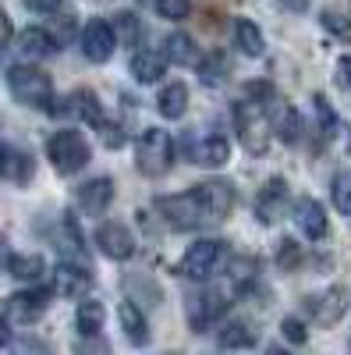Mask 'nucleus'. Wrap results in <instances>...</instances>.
<instances>
[{"mask_svg": "<svg viewBox=\"0 0 351 355\" xmlns=\"http://www.w3.org/2000/svg\"><path fill=\"white\" fill-rule=\"evenodd\" d=\"M199 82L206 89H217V85L227 82V57L220 50H213L206 61H199Z\"/></svg>", "mask_w": 351, "mask_h": 355, "instance_id": "obj_29", "label": "nucleus"}, {"mask_svg": "<svg viewBox=\"0 0 351 355\" xmlns=\"http://www.w3.org/2000/svg\"><path fill=\"white\" fill-rule=\"evenodd\" d=\"M96 132H100V139H103V142L110 146V150H117V146L125 142V135H121V125H114V121H103V125H100Z\"/></svg>", "mask_w": 351, "mask_h": 355, "instance_id": "obj_38", "label": "nucleus"}, {"mask_svg": "<svg viewBox=\"0 0 351 355\" xmlns=\"http://www.w3.org/2000/svg\"><path fill=\"white\" fill-rule=\"evenodd\" d=\"M156 110H160V117H167V121L185 117V110H188V85L185 82H167L160 89V96H156Z\"/></svg>", "mask_w": 351, "mask_h": 355, "instance_id": "obj_20", "label": "nucleus"}, {"mask_svg": "<svg viewBox=\"0 0 351 355\" xmlns=\"http://www.w3.org/2000/svg\"><path fill=\"white\" fill-rule=\"evenodd\" d=\"M46 157H50L57 174H78L89 164V142H85V135L75 132V128L53 132L50 142H46Z\"/></svg>", "mask_w": 351, "mask_h": 355, "instance_id": "obj_4", "label": "nucleus"}, {"mask_svg": "<svg viewBox=\"0 0 351 355\" xmlns=\"http://www.w3.org/2000/svg\"><path fill=\"white\" fill-rule=\"evenodd\" d=\"M135 164L145 178H160L174 164V139L163 128H142L135 139Z\"/></svg>", "mask_w": 351, "mask_h": 355, "instance_id": "obj_3", "label": "nucleus"}, {"mask_svg": "<svg viewBox=\"0 0 351 355\" xmlns=\"http://www.w3.org/2000/svg\"><path fill=\"white\" fill-rule=\"evenodd\" d=\"M128 68H132L135 82L153 85V82H160L167 75V57H163V50H135Z\"/></svg>", "mask_w": 351, "mask_h": 355, "instance_id": "obj_19", "label": "nucleus"}, {"mask_svg": "<svg viewBox=\"0 0 351 355\" xmlns=\"http://www.w3.org/2000/svg\"><path fill=\"white\" fill-rule=\"evenodd\" d=\"M163 57H167V64L188 68V64L199 61V46H195V40H192L188 33H170V36L163 40Z\"/></svg>", "mask_w": 351, "mask_h": 355, "instance_id": "obj_22", "label": "nucleus"}, {"mask_svg": "<svg viewBox=\"0 0 351 355\" xmlns=\"http://www.w3.org/2000/svg\"><path fill=\"white\" fill-rule=\"evenodd\" d=\"M284 206H287V182L284 178H270L262 192L255 196V217L259 224H277L284 217Z\"/></svg>", "mask_w": 351, "mask_h": 355, "instance_id": "obj_14", "label": "nucleus"}, {"mask_svg": "<svg viewBox=\"0 0 351 355\" xmlns=\"http://www.w3.org/2000/svg\"><path fill=\"white\" fill-rule=\"evenodd\" d=\"M93 284V274H89V266H75V263H57L53 266V291L57 295H64V299H82L85 291H89Z\"/></svg>", "mask_w": 351, "mask_h": 355, "instance_id": "obj_15", "label": "nucleus"}, {"mask_svg": "<svg viewBox=\"0 0 351 355\" xmlns=\"http://www.w3.org/2000/svg\"><path fill=\"white\" fill-rule=\"evenodd\" d=\"M114 33H117V40H125V43H135V40L142 36L138 15H132V11H121V15H117V21H114Z\"/></svg>", "mask_w": 351, "mask_h": 355, "instance_id": "obj_32", "label": "nucleus"}, {"mask_svg": "<svg viewBox=\"0 0 351 355\" xmlns=\"http://www.w3.org/2000/svg\"><path fill=\"white\" fill-rule=\"evenodd\" d=\"M330 196H334V206H337V210L351 217V171L334 174V182H330Z\"/></svg>", "mask_w": 351, "mask_h": 355, "instance_id": "obj_30", "label": "nucleus"}, {"mask_svg": "<svg viewBox=\"0 0 351 355\" xmlns=\"http://www.w3.org/2000/svg\"><path fill=\"white\" fill-rule=\"evenodd\" d=\"M323 28H330V33H341V36H351V21L344 18V15H337V11H323Z\"/></svg>", "mask_w": 351, "mask_h": 355, "instance_id": "obj_37", "label": "nucleus"}, {"mask_svg": "<svg viewBox=\"0 0 351 355\" xmlns=\"http://www.w3.org/2000/svg\"><path fill=\"white\" fill-rule=\"evenodd\" d=\"M110 202H114V178H89L82 189H78V206H82V214H89V217H103L110 210Z\"/></svg>", "mask_w": 351, "mask_h": 355, "instance_id": "obj_16", "label": "nucleus"}, {"mask_svg": "<svg viewBox=\"0 0 351 355\" xmlns=\"http://www.w3.org/2000/svg\"><path fill=\"white\" fill-rule=\"evenodd\" d=\"M188 11H192L188 0H156V15L167 21H181V18H188Z\"/></svg>", "mask_w": 351, "mask_h": 355, "instance_id": "obj_35", "label": "nucleus"}, {"mask_svg": "<svg viewBox=\"0 0 351 355\" xmlns=\"http://www.w3.org/2000/svg\"><path fill=\"white\" fill-rule=\"evenodd\" d=\"M295 224H298V231L305 234L309 242H323L327 231H330V220H327L323 202L312 199V196H302V199L295 202Z\"/></svg>", "mask_w": 351, "mask_h": 355, "instance_id": "obj_13", "label": "nucleus"}, {"mask_svg": "<svg viewBox=\"0 0 351 355\" xmlns=\"http://www.w3.org/2000/svg\"><path fill=\"white\" fill-rule=\"evenodd\" d=\"M68 103H71V114H78L85 125L100 128V125L107 121V114H103V107H100V100H96L93 89H78V93L68 96Z\"/></svg>", "mask_w": 351, "mask_h": 355, "instance_id": "obj_23", "label": "nucleus"}, {"mask_svg": "<svg viewBox=\"0 0 351 355\" xmlns=\"http://www.w3.org/2000/svg\"><path fill=\"white\" fill-rule=\"evenodd\" d=\"M270 125H273V132H277V139H280L284 146H295V142L302 139V114H298L295 107H280L277 117L270 114Z\"/></svg>", "mask_w": 351, "mask_h": 355, "instance_id": "obj_25", "label": "nucleus"}, {"mask_svg": "<svg viewBox=\"0 0 351 355\" xmlns=\"http://www.w3.org/2000/svg\"><path fill=\"white\" fill-rule=\"evenodd\" d=\"M8 274H11L15 281L36 284V281L46 274V263H43V256H36V252H15V256L8 259Z\"/></svg>", "mask_w": 351, "mask_h": 355, "instance_id": "obj_24", "label": "nucleus"}, {"mask_svg": "<svg viewBox=\"0 0 351 355\" xmlns=\"http://www.w3.org/2000/svg\"><path fill=\"white\" fill-rule=\"evenodd\" d=\"M18 53L25 61H46V57L57 53V40L46 33V28H21L18 33Z\"/></svg>", "mask_w": 351, "mask_h": 355, "instance_id": "obj_18", "label": "nucleus"}, {"mask_svg": "<svg viewBox=\"0 0 351 355\" xmlns=\"http://www.w3.org/2000/svg\"><path fill=\"white\" fill-rule=\"evenodd\" d=\"M121 327H125V334H128L132 345H150V323H145L142 309L132 299L121 302Z\"/></svg>", "mask_w": 351, "mask_h": 355, "instance_id": "obj_26", "label": "nucleus"}, {"mask_svg": "<svg viewBox=\"0 0 351 355\" xmlns=\"http://www.w3.org/2000/svg\"><path fill=\"white\" fill-rule=\"evenodd\" d=\"M21 4L28 11H36V15H53V11H61V0H21Z\"/></svg>", "mask_w": 351, "mask_h": 355, "instance_id": "obj_39", "label": "nucleus"}, {"mask_svg": "<svg viewBox=\"0 0 351 355\" xmlns=\"http://www.w3.org/2000/svg\"><path fill=\"white\" fill-rule=\"evenodd\" d=\"M8 164H11V150L4 146V139H0V178L8 174Z\"/></svg>", "mask_w": 351, "mask_h": 355, "instance_id": "obj_44", "label": "nucleus"}, {"mask_svg": "<svg viewBox=\"0 0 351 355\" xmlns=\"http://www.w3.org/2000/svg\"><path fill=\"white\" fill-rule=\"evenodd\" d=\"M217 341H220V348H255V331L245 320H231Z\"/></svg>", "mask_w": 351, "mask_h": 355, "instance_id": "obj_28", "label": "nucleus"}, {"mask_svg": "<svg viewBox=\"0 0 351 355\" xmlns=\"http://www.w3.org/2000/svg\"><path fill=\"white\" fill-rule=\"evenodd\" d=\"M199 210L206 214V220H224L234 210V185L224 182V178H210V182H199L192 189Z\"/></svg>", "mask_w": 351, "mask_h": 355, "instance_id": "obj_8", "label": "nucleus"}, {"mask_svg": "<svg viewBox=\"0 0 351 355\" xmlns=\"http://www.w3.org/2000/svg\"><path fill=\"white\" fill-rule=\"evenodd\" d=\"M277 4H280L287 15H302V11L309 8V0H277Z\"/></svg>", "mask_w": 351, "mask_h": 355, "instance_id": "obj_42", "label": "nucleus"}, {"mask_svg": "<svg viewBox=\"0 0 351 355\" xmlns=\"http://www.w3.org/2000/svg\"><path fill=\"white\" fill-rule=\"evenodd\" d=\"M181 153L199 167H224L231 160V142L220 132H185Z\"/></svg>", "mask_w": 351, "mask_h": 355, "instance_id": "obj_5", "label": "nucleus"}, {"mask_svg": "<svg viewBox=\"0 0 351 355\" xmlns=\"http://www.w3.org/2000/svg\"><path fill=\"white\" fill-rule=\"evenodd\" d=\"M234 128H238V139H242L245 150L252 157H262L270 146V135H273L270 107H259V103L242 96V103H234Z\"/></svg>", "mask_w": 351, "mask_h": 355, "instance_id": "obj_1", "label": "nucleus"}, {"mask_svg": "<svg viewBox=\"0 0 351 355\" xmlns=\"http://www.w3.org/2000/svg\"><path fill=\"white\" fill-rule=\"evenodd\" d=\"M302 309L316 320V323H337L341 316H344V309H348V288H327V291H316V295H305V302H302Z\"/></svg>", "mask_w": 351, "mask_h": 355, "instance_id": "obj_11", "label": "nucleus"}, {"mask_svg": "<svg viewBox=\"0 0 351 355\" xmlns=\"http://www.w3.org/2000/svg\"><path fill=\"white\" fill-rule=\"evenodd\" d=\"M234 46H238L245 57H262V33H259V25L249 21V18H238L234 21Z\"/></svg>", "mask_w": 351, "mask_h": 355, "instance_id": "obj_27", "label": "nucleus"}, {"mask_svg": "<svg viewBox=\"0 0 351 355\" xmlns=\"http://www.w3.org/2000/svg\"><path fill=\"white\" fill-rule=\"evenodd\" d=\"M316 114H319V125H323V135H334L337 128V114L330 110V103L323 96H316Z\"/></svg>", "mask_w": 351, "mask_h": 355, "instance_id": "obj_36", "label": "nucleus"}, {"mask_svg": "<svg viewBox=\"0 0 351 355\" xmlns=\"http://www.w3.org/2000/svg\"><path fill=\"white\" fill-rule=\"evenodd\" d=\"M50 306V291L46 288H28V291H18L8 299V313L18 320V323H36Z\"/></svg>", "mask_w": 351, "mask_h": 355, "instance_id": "obj_17", "label": "nucleus"}, {"mask_svg": "<svg viewBox=\"0 0 351 355\" xmlns=\"http://www.w3.org/2000/svg\"><path fill=\"white\" fill-rule=\"evenodd\" d=\"M96 249H100L107 259L125 263V259H132V256H135V234H132L125 224L107 220V224H100V227H96Z\"/></svg>", "mask_w": 351, "mask_h": 355, "instance_id": "obj_12", "label": "nucleus"}, {"mask_svg": "<svg viewBox=\"0 0 351 355\" xmlns=\"http://www.w3.org/2000/svg\"><path fill=\"white\" fill-rule=\"evenodd\" d=\"M156 210L160 217L174 227V231H195L206 224V214L199 210V202L192 192H181V196H160L156 199Z\"/></svg>", "mask_w": 351, "mask_h": 355, "instance_id": "obj_7", "label": "nucleus"}, {"mask_svg": "<svg viewBox=\"0 0 351 355\" xmlns=\"http://www.w3.org/2000/svg\"><path fill=\"white\" fill-rule=\"evenodd\" d=\"M337 78H341V85L351 89V53H344L341 61H337Z\"/></svg>", "mask_w": 351, "mask_h": 355, "instance_id": "obj_41", "label": "nucleus"}, {"mask_svg": "<svg viewBox=\"0 0 351 355\" xmlns=\"http://www.w3.org/2000/svg\"><path fill=\"white\" fill-rule=\"evenodd\" d=\"M103 323H107L103 302L85 299V295H82V302H78V309H75V327H78V334H82V338H96V334H103Z\"/></svg>", "mask_w": 351, "mask_h": 355, "instance_id": "obj_21", "label": "nucleus"}, {"mask_svg": "<svg viewBox=\"0 0 351 355\" xmlns=\"http://www.w3.org/2000/svg\"><path fill=\"white\" fill-rule=\"evenodd\" d=\"M245 100H252V103H259V107H270L273 110V103H277V89L270 85V82H249L245 85Z\"/></svg>", "mask_w": 351, "mask_h": 355, "instance_id": "obj_31", "label": "nucleus"}, {"mask_svg": "<svg viewBox=\"0 0 351 355\" xmlns=\"http://www.w3.org/2000/svg\"><path fill=\"white\" fill-rule=\"evenodd\" d=\"M8 345H11V320L0 316V348H8Z\"/></svg>", "mask_w": 351, "mask_h": 355, "instance_id": "obj_43", "label": "nucleus"}, {"mask_svg": "<svg viewBox=\"0 0 351 355\" xmlns=\"http://www.w3.org/2000/svg\"><path fill=\"white\" fill-rule=\"evenodd\" d=\"M224 252H227V242H220V239H199L181 256V274L188 281H210L217 274V266L224 263Z\"/></svg>", "mask_w": 351, "mask_h": 355, "instance_id": "obj_6", "label": "nucleus"}, {"mask_svg": "<svg viewBox=\"0 0 351 355\" xmlns=\"http://www.w3.org/2000/svg\"><path fill=\"white\" fill-rule=\"evenodd\" d=\"M280 334L287 345H305L309 341V331H305V320L302 316H284L280 320Z\"/></svg>", "mask_w": 351, "mask_h": 355, "instance_id": "obj_33", "label": "nucleus"}, {"mask_svg": "<svg viewBox=\"0 0 351 355\" xmlns=\"http://www.w3.org/2000/svg\"><path fill=\"white\" fill-rule=\"evenodd\" d=\"M117 50V33H114V25L96 18L82 28V53H85V61H93V64H107L110 57Z\"/></svg>", "mask_w": 351, "mask_h": 355, "instance_id": "obj_10", "label": "nucleus"}, {"mask_svg": "<svg viewBox=\"0 0 351 355\" xmlns=\"http://www.w3.org/2000/svg\"><path fill=\"white\" fill-rule=\"evenodd\" d=\"M8 89H11V96L18 103L33 107V110H50V103H53V82L36 64H15V68H8Z\"/></svg>", "mask_w": 351, "mask_h": 355, "instance_id": "obj_2", "label": "nucleus"}, {"mask_svg": "<svg viewBox=\"0 0 351 355\" xmlns=\"http://www.w3.org/2000/svg\"><path fill=\"white\" fill-rule=\"evenodd\" d=\"M277 266L280 270H295V266H302V245L295 239H284L280 249H277Z\"/></svg>", "mask_w": 351, "mask_h": 355, "instance_id": "obj_34", "label": "nucleus"}, {"mask_svg": "<svg viewBox=\"0 0 351 355\" xmlns=\"http://www.w3.org/2000/svg\"><path fill=\"white\" fill-rule=\"evenodd\" d=\"M11 36H15L11 18H8V11H4V8H0V53H4V50L11 46Z\"/></svg>", "mask_w": 351, "mask_h": 355, "instance_id": "obj_40", "label": "nucleus"}, {"mask_svg": "<svg viewBox=\"0 0 351 355\" xmlns=\"http://www.w3.org/2000/svg\"><path fill=\"white\" fill-rule=\"evenodd\" d=\"M227 309H231V299H227L220 288L199 291L195 299L188 302V323H192V331H195V334H206Z\"/></svg>", "mask_w": 351, "mask_h": 355, "instance_id": "obj_9", "label": "nucleus"}]
</instances>
